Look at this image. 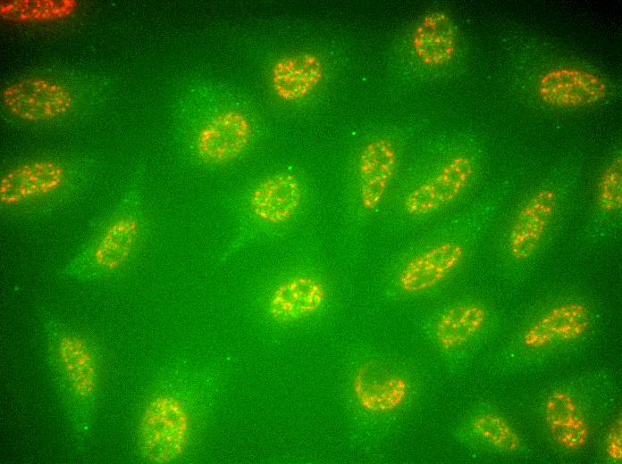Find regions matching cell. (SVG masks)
<instances>
[{"label":"cell","mask_w":622,"mask_h":464,"mask_svg":"<svg viewBox=\"0 0 622 464\" xmlns=\"http://www.w3.org/2000/svg\"><path fill=\"white\" fill-rule=\"evenodd\" d=\"M46 360L72 430L89 431L98 401L102 359L95 342L52 318L41 321Z\"/></svg>","instance_id":"obj_1"},{"label":"cell","mask_w":622,"mask_h":464,"mask_svg":"<svg viewBox=\"0 0 622 464\" xmlns=\"http://www.w3.org/2000/svg\"><path fill=\"white\" fill-rule=\"evenodd\" d=\"M143 230L138 204L125 200L105 217L68 261L62 277L76 281L106 278L125 268L135 255Z\"/></svg>","instance_id":"obj_2"},{"label":"cell","mask_w":622,"mask_h":464,"mask_svg":"<svg viewBox=\"0 0 622 464\" xmlns=\"http://www.w3.org/2000/svg\"><path fill=\"white\" fill-rule=\"evenodd\" d=\"M189 416L184 403L171 394H159L148 401L138 423V447L150 463L178 460L188 444Z\"/></svg>","instance_id":"obj_3"},{"label":"cell","mask_w":622,"mask_h":464,"mask_svg":"<svg viewBox=\"0 0 622 464\" xmlns=\"http://www.w3.org/2000/svg\"><path fill=\"white\" fill-rule=\"evenodd\" d=\"M4 106L27 121L49 120L67 113L73 97L63 85L42 78H27L8 85L2 92Z\"/></svg>","instance_id":"obj_4"},{"label":"cell","mask_w":622,"mask_h":464,"mask_svg":"<svg viewBox=\"0 0 622 464\" xmlns=\"http://www.w3.org/2000/svg\"><path fill=\"white\" fill-rule=\"evenodd\" d=\"M252 127L247 116L235 109L218 112L198 130L195 146L200 159L218 165L237 159L248 146Z\"/></svg>","instance_id":"obj_5"},{"label":"cell","mask_w":622,"mask_h":464,"mask_svg":"<svg viewBox=\"0 0 622 464\" xmlns=\"http://www.w3.org/2000/svg\"><path fill=\"white\" fill-rule=\"evenodd\" d=\"M64 166L54 160H32L7 170L0 180V202L15 207L46 197L65 182Z\"/></svg>","instance_id":"obj_6"},{"label":"cell","mask_w":622,"mask_h":464,"mask_svg":"<svg viewBox=\"0 0 622 464\" xmlns=\"http://www.w3.org/2000/svg\"><path fill=\"white\" fill-rule=\"evenodd\" d=\"M473 172L474 166L469 157L458 155L452 158L434 176L406 196V212L411 216H423L446 206L466 189Z\"/></svg>","instance_id":"obj_7"},{"label":"cell","mask_w":622,"mask_h":464,"mask_svg":"<svg viewBox=\"0 0 622 464\" xmlns=\"http://www.w3.org/2000/svg\"><path fill=\"white\" fill-rule=\"evenodd\" d=\"M607 90V84L600 76L572 68L551 70L537 83L539 97L556 107L592 105L604 99Z\"/></svg>","instance_id":"obj_8"},{"label":"cell","mask_w":622,"mask_h":464,"mask_svg":"<svg viewBox=\"0 0 622 464\" xmlns=\"http://www.w3.org/2000/svg\"><path fill=\"white\" fill-rule=\"evenodd\" d=\"M558 205V195L542 188L530 196L517 212L508 236L509 252L518 261L529 259L539 248Z\"/></svg>","instance_id":"obj_9"},{"label":"cell","mask_w":622,"mask_h":464,"mask_svg":"<svg viewBox=\"0 0 622 464\" xmlns=\"http://www.w3.org/2000/svg\"><path fill=\"white\" fill-rule=\"evenodd\" d=\"M302 197V185L295 175L276 173L263 178L253 188L248 198V207L258 221L278 225L294 216Z\"/></svg>","instance_id":"obj_10"},{"label":"cell","mask_w":622,"mask_h":464,"mask_svg":"<svg viewBox=\"0 0 622 464\" xmlns=\"http://www.w3.org/2000/svg\"><path fill=\"white\" fill-rule=\"evenodd\" d=\"M352 387L359 404L372 412L397 409L404 402L408 393V385L403 377L375 361L364 363L357 369Z\"/></svg>","instance_id":"obj_11"},{"label":"cell","mask_w":622,"mask_h":464,"mask_svg":"<svg viewBox=\"0 0 622 464\" xmlns=\"http://www.w3.org/2000/svg\"><path fill=\"white\" fill-rule=\"evenodd\" d=\"M588 308L576 302L556 305L539 317L523 335V344L539 349L582 336L590 327Z\"/></svg>","instance_id":"obj_12"},{"label":"cell","mask_w":622,"mask_h":464,"mask_svg":"<svg viewBox=\"0 0 622 464\" xmlns=\"http://www.w3.org/2000/svg\"><path fill=\"white\" fill-rule=\"evenodd\" d=\"M463 246L455 242H442L408 261L398 281L406 293H419L444 280L462 261Z\"/></svg>","instance_id":"obj_13"},{"label":"cell","mask_w":622,"mask_h":464,"mask_svg":"<svg viewBox=\"0 0 622 464\" xmlns=\"http://www.w3.org/2000/svg\"><path fill=\"white\" fill-rule=\"evenodd\" d=\"M397 152L393 143L376 138L367 143L358 158L360 198L366 210L374 209L382 200L394 176Z\"/></svg>","instance_id":"obj_14"},{"label":"cell","mask_w":622,"mask_h":464,"mask_svg":"<svg viewBox=\"0 0 622 464\" xmlns=\"http://www.w3.org/2000/svg\"><path fill=\"white\" fill-rule=\"evenodd\" d=\"M324 74L322 59L314 53H298L278 59L272 67L270 83L285 101L300 100L312 93Z\"/></svg>","instance_id":"obj_15"},{"label":"cell","mask_w":622,"mask_h":464,"mask_svg":"<svg viewBox=\"0 0 622 464\" xmlns=\"http://www.w3.org/2000/svg\"><path fill=\"white\" fill-rule=\"evenodd\" d=\"M325 299L326 290L320 280L297 276L273 290L268 301V311L278 322H294L316 312Z\"/></svg>","instance_id":"obj_16"},{"label":"cell","mask_w":622,"mask_h":464,"mask_svg":"<svg viewBox=\"0 0 622 464\" xmlns=\"http://www.w3.org/2000/svg\"><path fill=\"white\" fill-rule=\"evenodd\" d=\"M544 418L553 440L569 451L582 449L590 429L584 412L575 398L565 390H555L547 397Z\"/></svg>","instance_id":"obj_17"},{"label":"cell","mask_w":622,"mask_h":464,"mask_svg":"<svg viewBox=\"0 0 622 464\" xmlns=\"http://www.w3.org/2000/svg\"><path fill=\"white\" fill-rule=\"evenodd\" d=\"M412 47L418 60L427 66L449 62L457 49V34L450 17L441 11L425 14L414 29Z\"/></svg>","instance_id":"obj_18"},{"label":"cell","mask_w":622,"mask_h":464,"mask_svg":"<svg viewBox=\"0 0 622 464\" xmlns=\"http://www.w3.org/2000/svg\"><path fill=\"white\" fill-rule=\"evenodd\" d=\"M486 310L477 303H462L445 311L436 322L438 344L450 350L468 342L485 324Z\"/></svg>","instance_id":"obj_19"},{"label":"cell","mask_w":622,"mask_h":464,"mask_svg":"<svg viewBox=\"0 0 622 464\" xmlns=\"http://www.w3.org/2000/svg\"><path fill=\"white\" fill-rule=\"evenodd\" d=\"M75 0H11L1 1L0 15L13 22L51 21L71 15Z\"/></svg>","instance_id":"obj_20"},{"label":"cell","mask_w":622,"mask_h":464,"mask_svg":"<svg viewBox=\"0 0 622 464\" xmlns=\"http://www.w3.org/2000/svg\"><path fill=\"white\" fill-rule=\"evenodd\" d=\"M473 430L495 448L506 452H517L520 438L510 424L494 413L477 415L472 421Z\"/></svg>","instance_id":"obj_21"},{"label":"cell","mask_w":622,"mask_h":464,"mask_svg":"<svg viewBox=\"0 0 622 464\" xmlns=\"http://www.w3.org/2000/svg\"><path fill=\"white\" fill-rule=\"evenodd\" d=\"M597 204L604 212L617 211L622 205V160L615 157L603 170L598 180Z\"/></svg>","instance_id":"obj_22"},{"label":"cell","mask_w":622,"mask_h":464,"mask_svg":"<svg viewBox=\"0 0 622 464\" xmlns=\"http://www.w3.org/2000/svg\"><path fill=\"white\" fill-rule=\"evenodd\" d=\"M606 452L614 461L622 460V422L620 417L610 425L606 439Z\"/></svg>","instance_id":"obj_23"}]
</instances>
